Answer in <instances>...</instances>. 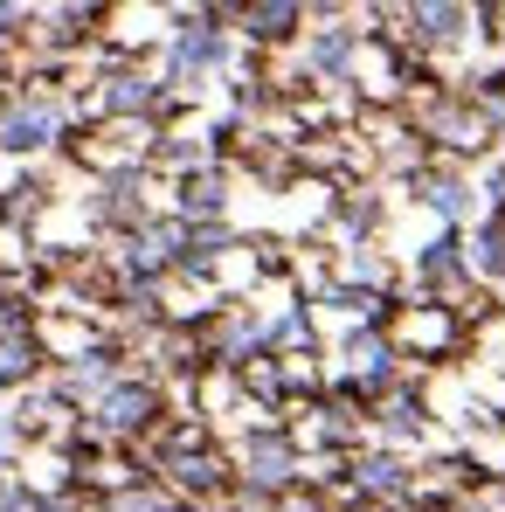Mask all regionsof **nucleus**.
Returning <instances> with one entry per match:
<instances>
[{
	"label": "nucleus",
	"mask_w": 505,
	"mask_h": 512,
	"mask_svg": "<svg viewBox=\"0 0 505 512\" xmlns=\"http://www.w3.org/2000/svg\"><path fill=\"white\" fill-rule=\"evenodd\" d=\"M49 132H56V104H21V111H7V125H0L7 146H42Z\"/></svg>",
	"instance_id": "f257e3e1"
},
{
	"label": "nucleus",
	"mask_w": 505,
	"mask_h": 512,
	"mask_svg": "<svg viewBox=\"0 0 505 512\" xmlns=\"http://www.w3.org/2000/svg\"><path fill=\"white\" fill-rule=\"evenodd\" d=\"M194 63H215V35L208 28H187L180 35V70H194Z\"/></svg>",
	"instance_id": "f03ea898"
},
{
	"label": "nucleus",
	"mask_w": 505,
	"mask_h": 512,
	"mask_svg": "<svg viewBox=\"0 0 505 512\" xmlns=\"http://www.w3.org/2000/svg\"><path fill=\"white\" fill-rule=\"evenodd\" d=\"M104 416H111V423H139V416H146V388H118V395L104 402Z\"/></svg>",
	"instance_id": "7ed1b4c3"
},
{
	"label": "nucleus",
	"mask_w": 505,
	"mask_h": 512,
	"mask_svg": "<svg viewBox=\"0 0 505 512\" xmlns=\"http://www.w3.org/2000/svg\"><path fill=\"white\" fill-rule=\"evenodd\" d=\"M250 464H256V478H284V450H277L270 436H263V443L250 450Z\"/></svg>",
	"instance_id": "20e7f679"
},
{
	"label": "nucleus",
	"mask_w": 505,
	"mask_h": 512,
	"mask_svg": "<svg viewBox=\"0 0 505 512\" xmlns=\"http://www.w3.org/2000/svg\"><path fill=\"white\" fill-rule=\"evenodd\" d=\"M250 21L263 28V35H277V28H291V7H256Z\"/></svg>",
	"instance_id": "39448f33"
},
{
	"label": "nucleus",
	"mask_w": 505,
	"mask_h": 512,
	"mask_svg": "<svg viewBox=\"0 0 505 512\" xmlns=\"http://www.w3.org/2000/svg\"><path fill=\"white\" fill-rule=\"evenodd\" d=\"M146 97H153V90L132 84V77H125V84H111V104H125V111H132V104H146Z\"/></svg>",
	"instance_id": "423d86ee"
},
{
	"label": "nucleus",
	"mask_w": 505,
	"mask_h": 512,
	"mask_svg": "<svg viewBox=\"0 0 505 512\" xmlns=\"http://www.w3.org/2000/svg\"><path fill=\"white\" fill-rule=\"evenodd\" d=\"M422 21H429V35H450V21H457V14H450V7H422Z\"/></svg>",
	"instance_id": "0eeeda50"
},
{
	"label": "nucleus",
	"mask_w": 505,
	"mask_h": 512,
	"mask_svg": "<svg viewBox=\"0 0 505 512\" xmlns=\"http://www.w3.org/2000/svg\"><path fill=\"white\" fill-rule=\"evenodd\" d=\"M118 512H167L160 499H118Z\"/></svg>",
	"instance_id": "6e6552de"
},
{
	"label": "nucleus",
	"mask_w": 505,
	"mask_h": 512,
	"mask_svg": "<svg viewBox=\"0 0 505 512\" xmlns=\"http://www.w3.org/2000/svg\"><path fill=\"white\" fill-rule=\"evenodd\" d=\"M7 21H14V14H7V7H0V28H7Z\"/></svg>",
	"instance_id": "1a4fd4ad"
}]
</instances>
